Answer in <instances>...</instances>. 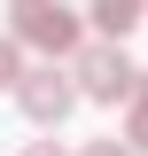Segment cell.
<instances>
[{
    "label": "cell",
    "instance_id": "cell-1",
    "mask_svg": "<svg viewBox=\"0 0 148 156\" xmlns=\"http://www.w3.org/2000/svg\"><path fill=\"white\" fill-rule=\"evenodd\" d=\"M70 86H78V101H132L140 70L125 62L117 39H93V47H70Z\"/></svg>",
    "mask_w": 148,
    "mask_h": 156
},
{
    "label": "cell",
    "instance_id": "cell-4",
    "mask_svg": "<svg viewBox=\"0 0 148 156\" xmlns=\"http://www.w3.org/2000/svg\"><path fill=\"white\" fill-rule=\"evenodd\" d=\"M86 16H93V23H101V39H125V31H132V23H140V16H148V0H93Z\"/></svg>",
    "mask_w": 148,
    "mask_h": 156
},
{
    "label": "cell",
    "instance_id": "cell-8",
    "mask_svg": "<svg viewBox=\"0 0 148 156\" xmlns=\"http://www.w3.org/2000/svg\"><path fill=\"white\" fill-rule=\"evenodd\" d=\"M23 156H62V148H55V140H31V148H23Z\"/></svg>",
    "mask_w": 148,
    "mask_h": 156
},
{
    "label": "cell",
    "instance_id": "cell-7",
    "mask_svg": "<svg viewBox=\"0 0 148 156\" xmlns=\"http://www.w3.org/2000/svg\"><path fill=\"white\" fill-rule=\"evenodd\" d=\"M78 156H132V148H125V140H86Z\"/></svg>",
    "mask_w": 148,
    "mask_h": 156
},
{
    "label": "cell",
    "instance_id": "cell-3",
    "mask_svg": "<svg viewBox=\"0 0 148 156\" xmlns=\"http://www.w3.org/2000/svg\"><path fill=\"white\" fill-rule=\"evenodd\" d=\"M16 109L31 117V125H62V117L78 109V86H70V70H55V62H39V70H23L16 86Z\"/></svg>",
    "mask_w": 148,
    "mask_h": 156
},
{
    "label": "cell",
    "instance_id": "cell-2",
    "mask_svg": "<svg viewBox=\"0 0 148 156\" xmlns=\"http://www.w3.org/2000/svg\"><path fill=\"white\" fill-rule=\"evenodd\" d=\"M16 47H39V55H70V47H86L78 39V8H62V0H16Z\"/></svg>",
    "mask_w": 148,
    "mask_h": 156
},
{
    "label": "cell",
    "instance_id": "cell-6",
    "mask_svg": "<svg viewBox=\"0 0 148 156\" xmlns=\"http://www.w3.org/2000/svg\"><path fill=\"white\" fill-rule=\"evenodd\" d=\"M16 78H23V55H16V39H0V94H8Z\"/></svg>",
    "mask_w": 148,
    "mask_h": 156
},
{
    "label": "cell",
    "instance_id": "cell-5",
    "mask_svg": "<svg viewBox=\"0 0 148 156\" xmlns=\"http://www.w3.org/2000/svg\"><path fill=\"white\" fill-rule=\"evenodd\" d=\"M125 148L148 156V101H140V94H132V117H125Z\"/></svg>",
    "mask_w": 148,
    "mask_h": 156
},
{
    "label": "cell",
    "instance_id": "cell-9",
    "mask_svg": "<svg viewBox=\"0 0 148 156\" xmlns=\"http://www.w3.org/2000/svg\"><path fill=\"white\" fill-rule=\"evenodd\" d=\"M132 94H140V101H148V70H140V86H132Z\"/></svg>",
    "mask_w": 148,
    "mask_h": 156
}]
</instances>
